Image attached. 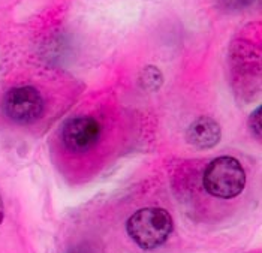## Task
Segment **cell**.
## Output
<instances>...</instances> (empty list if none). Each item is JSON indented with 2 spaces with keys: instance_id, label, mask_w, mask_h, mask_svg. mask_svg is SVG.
Instances as JSON below:
<instances>
[{
  "instance_id": "1",
  "label": "cell",
  "mask_w": 262,
  "mask_h": 253,
  "mask_svg": "<svg viewBox=\"0 0 262 253\" xmlns=\"http://www.w3.org/2000/svg\"><path fill=\"white\" fill-rule=\"evenodd\" d=\"M129 237L145 250L161 247L172 233V219L168 212L158 207L141 208L126 223Z\"/></svg>"
},
{
  "instance_id": "2",
  "label": "cell",
  "mask_w": 262,
  "mask_h": 253,
  "mask_svg": "<svg viewBox=\"0 0 262 253\" xmlns=\"http://www.w3.org/2000/svg\"><path fill=\"white\" fill-rule=\"evenodd\" d=\"M244 186L246 173L235 157L221 156L211 160L204 171V187L216 198H235L244 191Z\"/></svg>"
},
{
  "instance_id": "3",
  "label": "cell",
  "mask_w": 262,
  "mask_h": 253,
  "mask_svg": "<svg viewBox=\"0 0 262 253\" xmlns=\"http://www.w3.org/2000/svg\"><path fill=\"white\" fill-rule=\"evenodd\" d=\"M45 108L43 97L38 89L32 86H21L11 89L3 99V111L17 123L36 121Z\"/></svg>"
},
{
  "instance_id": "4",
  "label": "cell",
  "mask_w": 262,
  "mask_h": 253,
  "mask_svg": "<svg viewBox=\"0 0 262 253\" xmlns=\"http://www.w3.org/2000/svg\"><path fill=\"white\" fill-rule=\"evenodd\" d=\"M101 138V124L92 117H75L64 123L61 139L64 147L74 153H85Z\"/></svg>"
},
{
  "instance_id": "5",
  "label": "cell",
  "mask_w": 262,
  "mask_h": 253,
  "mask_svg": "<svg viewBox=\"0 0 262 253\" xmlns=\"http://www.w3.org/2000/svg\"><path fill=\"white\" fill-rule=\"evenodd\" d=\"M221 136L222 132L219 123L214 118L207 116H201L193 120V123L187 128L186 132L187 142L201 150L214 147L221 141Z\"/></svg>"
},
{
  "instance_id": "6",
  "label": "cell",
  "mask_w": 262,
  "mask_h": 253,
  "mask_svg": "<svg viewBox=\"0 0 262 253\" xmlns=\"http://www.w3.org/2000/svg\"><path fill=\"white\" fill-rule=\"evenodd\" d=\"M163 84V75H162L161 69L148 65L145 66L140 74V86L147 92H158Z\"/></svg>"
},
{
  "instance_id": "7",
  "label": "cell",
  "mask_w": 262,
  "mask_h": 253,
  "mask_svg": "<svg viewBox=\"0 0 262 253\" xmlns=\"http://www.w3.org/2000/svg\"><path fill=\"white\" fill-rule=\"evenodd\" d=\"M261 107H258L249 118V128H250V132L253 134V136L256 139H261L262 135V116H261Z\"/></svg>"
},
{
  "instance_id": "8",
  "label": "cell",
  "mask_w": 262,
  "mask_h": 253,
  "mask_svg": "<svg viewBox=\"0 0 262 253\" xmlns=\"http://www.w3.org/2000/svg\"><path fill=\"white\" fill-rule=\"evenodd\" d=\"M225 2L228 6H232V8H244V6L255 3V0H225Z\"/></svg>"
},
{
  "instance_id": "9",
  "label": "cell",
  "mask_w": 262,
  "mask_h": 253,
  "mask_svg": "<svg viewBox=\"0 0 262 253\" xmlns=\"http://www.w3.org/2000/svg\"><path fill=\"white\" fill-rule=\"evenodd\" d=\"M3 216H5V210H3V201H2V196H0V223L3 220Z\"/></svg>"
},
{
  "instance_id": "10",
  "label": "cell",
  "mask_w": 262,
  "mask_h": 253,
  "mask_svg": "<svg viewBox=\"0 0 262 253\" xmlns=\"http://www.w3.org/2000/svg\"><path fill=\"white\" fill-rule=\"evenodd\" d=\"M69 253H81V252H78V250H75V252H74V250H72V252H69Z\"/></svg>"
}]
</instances>
